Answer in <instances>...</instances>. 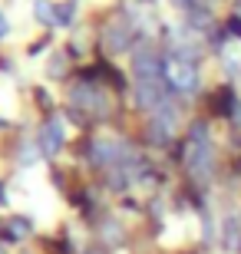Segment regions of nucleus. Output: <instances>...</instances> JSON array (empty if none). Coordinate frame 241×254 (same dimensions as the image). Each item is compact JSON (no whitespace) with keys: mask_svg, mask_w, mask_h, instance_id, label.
Segmentation results:
<instances>
[{"mask_svg":"<svg viewBox=\"0 0 241 254\" xmlns=\"http://www.w3.org/2000/svg\"><path fill=\"white\" fill-rule=\"evenodd\" d=\"M182 169L192 179V189H208L218 175V149H215V139H212L208 116L188 119L185 142H182Z\"/></svg>","mask_w":241,"mask_h":254,"instance_id":"1","label":"nucleus"},{"mask_svg":"<svg viewBox=\"0 0 241 254\" xmlns=\"http://www.w3.org/2000/svg\"><path fill=\"white\" fill-rule=\"evenodd\" d=\"M168 86L175 89L178 99H192L202 89V66H188V63H172L168 73Z\"/></svg>","mask_w":241,"mask_h":254,"instance_id":"2","label":"nucleus"},{"mask_svg":"<svg viewBox=\"0 0 241 254\" xmlns=\"http://www.w3.org/2000/svg\"><path fill=\"white\" fill-rule=\"evenodd\" d=\"M241 96L235 93L232 83H215V89L208 93V119H232L235 116V106H238Z\"/></svg>","mask_w":241,"mask_h":254,"instance_id":"3","label":"nucleus"},{"mask_svg":"<svg viewBox=\"0 0 241 254\" xmlns=\"http://www.w3.org/2000/svg\"><path fill=\"white\" fill-rule=\"evenodd\" d=\"M37 145H40V152H43L47 159H56V155L66 149V126H63V119L50 116L47 123H43V129H40V135H37Z\"/></svg>","mask_w":241,"mask_h":254,"instance_id":"4","label":"nucleus"},{"mask_svg":"<svg viewBox=\"0 0 241 254\" xmlns=\"http://www.w3.org/2000/svg\"><path fill=\"white\" fill-rule=\"evenodd\" d=\"M99 245L106 248V251L126 245V228H122L112 215H106V211H102V218H99Z\"/></svg>","mask_w":241,"mask_h":254,"instance_id":"5","label":"nucleus"},{"mask_svg":"<svg viewBox=\"0 0 241 254\" xmlns=\"http://www.w3.org/2000/svg\"><path fill=\"white\" fill-rule=\"evenodd\" d=\"M76 0H60V3H53V27H63L70 30L76 23Z\"/></svg>","mask_w":241,"mask_h":254,"instance_id":"6","label":"nucleus"},{"mask_svg":"<svg viewBox=\"0 0 241 254\" xmlns=\"http://www.w3.org/2000/svg\"><path fill=\"white\" fill-rule=\"evenodd\" d=\"M30 231H33V221H27V218H10L7 228H0V241H23Z\"/></svg>","mask_w":241,"mask_h":254,"instance_id":"7","label":"nucleus"},{"mask_svg":"<svg viewBox=\"0 0 241 254\" xmlns=\"http://www.w3.org/2000/svg\"><path fill=\"white\" fill-rule=\"evenodd\" d=\"M70 53L66 50H56L53 57H50V66H47V76L50 79H66V73H70Z\"/></svg>","mask_w":241,"mask_h":254,"instance_id":"8","label":"nucleus"},{"mask_svg":"<svg viewBox=\"0 0 241 254\" xmlns=\"http://www.w3.org/2000/svg\"><path fill=\"white\" fill-rule=\"evenodd\" d=\"M33 17H37L43 27H53V0H37V3H33Z\"/></svg>","mask_w":241,"mask_h":254,"instance_id":"9","label":"nucleus"},{"mask_svg":"<svg viewBox=\"0 0 241 254\" xmlns=\"http://www.w3.org/2000/svg\"><path fill=\"white\" fill-rule=\"evenodd\" d=\"M222 27H225V33H228L232 40H241V13H232Z\"/></svg>","mask_w":241,"mask_h":254,"instance_id":"10","label":"nucleus"},{"mask_svg":"<svg viewBox=\"0 0 241 254\" xmlns=\"http://www.w3.org/2000/svg\"><path fill=\"white\" fill-rule=\"evenodd\" d=\"M3 37H10V23H7V17L0 13V40H3Z\"/></svg>","mask_w":241,"mask_h":254,"instance_id":"11","label":"nucleus"},{"mask_svg":"<svg viewBox=\"0 0 241 254\" xmlns=\"http://www.w3.org/2000/svg\"><path fill=\"white\" fill-rule=\"evenodd\" d=\"M83 254H109V251H106V248H102V245H96V248H86Z\"/></svg>","mask_w":241,"mask_h":254,"instance_id":"12","label":"nucleus"},{"mask_svg":"<svg viewBox=\"0 0 241 254\" xmlns=\"http://www.w3.org/2000/svg\"><path fill=\"white\" fill-rule=\"evenodd\" d=\"M0 201H7V195H3V185H0Z\"/></svg>","mask_w":241,"mask_h":254,"instance_id":"13","label":"nucleus"},{"mask_svg":"<svg viewBox=\"0 0 241 254\" xmlns=\"http://www.w3.org/2000/svg\"><path fill=\"white\" fill-rule=\"evenodd\" d=\"M0 254H7V251H3V248H0Z\"/></svg>","mask_w":241,"mask_h":254,"instance_id":"14","label":"nucleus"},{"mask_svg":"<svg viewBox=\"0 0 241 254\" xmlns=\"http://www.w3.org/2000/svg\"><path fill=\"white\" fill-rule=\"evenodd\" d=\"M238 83H241V73H238Z\"/></svg>","mask_w":241,"mask_h":254,"instance_id":"15","label":"nucleus"}]
</instances>
